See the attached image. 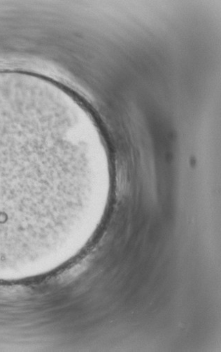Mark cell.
Segmentation results:
<instances>
[{
    "instance_id": "obj_1",
    "label": "cell",
    "mask_w": 221,
    "mask_h": 352,
    "mask_svg": "<svg viewBox=\"0 0 221 352\" xmlns=\"http://www.w3.org/2000/svg\"><path fill=\"white\" fill-rule=\"evenodd\" d=\"M92 177L74 129L50 101L0 80V256L38 242Z\"/></svg>"
}]
</instances>
